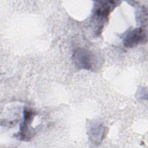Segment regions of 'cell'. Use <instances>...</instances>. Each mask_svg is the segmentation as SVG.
Here are the masks:
<instances>
[{
	"label": "cell",
	"mask_w": 148,
	"mask_h": 148,
	"mask_svg": "<svg viewBox=\"0 0 148 148\" xmlns=\"http://www.w3.org/2000/svg\"><path fill=\"white\" fill-rule=\"evenodd\" d=\"M72 59L77 68L91 71L95 67L97 60L91 51L83 48H77L75 50Z\"/></svg>",
	"instance_id": "6da1fadb"
},
{
	"label": "cell",
	"mask_w": 148,
	"mask_h": 148,
	"mask_svg": "<svg viewBox=\"0 0 148 148\" xmlns=\"http://www.w3.org/2000/svg\"><path fill=\"white\" fill-rule=\"evenodd\" d=\"M118 2L113 1L94 2L92 9L93 18H95L99 23H103Z\"/></svg>",
	"instance_id": "7a4b0ae2"
},
{
	"label": "cell",
	"mask_w": 148,
	"mask_h": 148,
	"mask_svg": "<svg viewBox=\"0 0 148 148\" xmlns=\"http://www.w3.org/2000/svg\"><path fill=\"white\" fill-rule=\"evenodd\" d=\"M147 34L142 27L130 31L124 37L123 45L126 47H133L139 43H146Z\"/></svg>",
	"instance_id": "3957f363"
},
{
	"label": "cell",
	"mask_w": 148,
	"mask_h": 148,
	"mask_svg": "<svg viewBox=\"0 0 148 148\" xmlns=\"http://www.w3.org/2000/svg\"><path fill=\"white\" fill-rule=\"evenodd\" d=\"M34 116V112L29 108H26L24 110V119L20 125L19 138L23 140H28L31 138L32 133L30 128L31 124Z\"/></svg>",
	"instance_id": "277c9868"
}]
</instances>
